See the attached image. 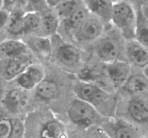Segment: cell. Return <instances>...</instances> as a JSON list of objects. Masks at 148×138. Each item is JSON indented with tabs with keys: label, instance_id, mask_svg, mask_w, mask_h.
<instances>
[{
	"label": "cell",
	"instance_id": "6da1fadb",
	"mask_svg": "<svg viewBox=\"0 0 148 138\" xmlns=\"http://www.w3.org/2000/svg\"><path fill=\"white\" fill-rule=\"evenodd\" d=\"M73 91L77 98L90 104L99 114L109 116L114 112L115 98L96 84L79 80L74 85Z\"/></svg>",
	"mask_w": 148,
	"mask_h": 138
},
{
	"label": "cell",
	"instance_id": "7a4b0ae2",
	"mask_svg": "<svg viewBox=\"0 0 148 138\" xmlns=\"http://www.w3.org/2000/svg\"><path fill=\"white\" fill-rule=\"evenodd\" d=\"M137 13L127 1L114 2L110 22L118 29L125 40L134 39Z\"/></svg>",
	"mask_w": 148,
	"mask_h": 138
},
{
	"label": "cell",
	"instance_id": "3957f363",
	"mask_svg": "<svg viewBox=\"0 0 148 138\" xmlns=\"http://www.w3.org/2000/svg\"><path fill=\"white\" fill-rule=\"evenodd\" d=\"M67 114L72 124L83 128L90 126L99 116L92 106L78 98L71 102Z\"/></svg>",
	"mask_w": 148,
	"mask_h": 138
},
{
	"label": "cell",
	"instance_id": "277c9868",
	"mask_svg": "<svg viewBox=\"0 0 148 138\" xmlns=\"http://www.w3.org/2000/svg\"><path fill=\"white\" fill-rule=\"evenodd\" d=\"M105 29V23L90 13L79 28L74 33L78 41H92L98 40L102 36Z\"/></svg>",
	"mask_w": 148,
	"mask_h": 138
},
{
	"label": "cell",
	"instance_id": "5b68a950",
	"mask_svg": "<svg viewBox=\"0 0 148 138\" xmlns=\"http://www.w3.org/2000/svg\"><path fill=\"white\" fill-rule=\"evenodd\" d=\"M98 40L95 45V53L101 60L108 63L120 59L121 49L116 38L111 36H101Z\"/></svg>",
	"mask_w": 148,
	"mask_h": 138
},
{
	"label": "cell",
	"instance_id": "8992f818",
	"mask_svg": "<svg viewBox=\"0 0 148 138\" xmlns=\"http://www.w3.org/2000/svg\"><path fill=\"white\" fill-rule=\"evenodd\" d=\"M59 41L56 47V59L59 64L66 67L77 66L82 59V52L75 45L65 41L56 36Z\"/></svg>",
	"mask_w": 148,
	"mask_h": 138
},
{
	"label": "cell",
	"instance_id": "52a82bcc",
	"mask_svg": "<svg viewBox=\"0 0 148 138\" xmlns=\"http://www.w3.org/2000/svg\"><path fill=\"white\" fill-rule=\"evenodd\" d=\"M106 64L104 70L112 86L115 88L123 87L129 76L131 75V66L130 64L121 59Z\"/></svg>",
	"mask_w": 148,
	"mask_h": 138
},
{
	"label": "cell",
	"instance_id": "ba28073f",
	"mask_svg": "<svg viewBox=\"0 0 148 138\" xmlns=\"http://www.w3.org/2000/svg\"><path fill=\"white\" fill-rule=\"evenodd\" d=\"M124 52L129 62L134 66L145 69L148 62L147 46H144L136 39L125 40Z\"/></svg>",
	"mask_w": 148,
	"mask_h": 138
},
{
	"label": "cell",
	"instance_id": "9c48e42d",
	"mask_svg": "<svg viewBox=\"0 0 148 138\" xmlns=\"http://www.w3.org/2000/svg\"><path fill=\"white\" fill-rule=\"evenodd\" d=\"M31 64L28 56L0 61V77L7 81L14 80Z\"/></svg>",
	"mask_w": 148,
	"mask_h": 138
},
{
	"label": "cell",
	"instance_id": "30bf717a",
	"mask_svg": "<svg viewBox=\"0 0 148 138\" xmlns=\"http://www.w3.org/2000/svg\"><path fill=\"white\" fill-rule=\"evenodd\" d=\"M28 47L25 43L15 39L0 42V61L27 56Z\"/></svg>",
	"mask_w": 148,
	"mask_h": 138
},
{
	"label": "cell",
	"instance_id": "8fae6325",
	"mask_svg": "<svg viewBox=\"0 0 148 138\" xmlns=\"http://www.w3.org/2000/svg\"><path fill=\"white\" fill-rule=\"evenodd\" d=\"M110 138H140L135 127L122 120H112L106 126Z\"/></svg>",
	"mask_w": 148,
	"mask_h": 138
},
{
	"label": "cell",
	"instance_id": "7c38bea8",
	"mask_svg": "<svg viewBox=\"0 0 148 138\" xmlns=\"http://www.w3.org/2000/svg\"><path fill=\"white\" fill-rule=\"evenodd\" d=\"M90 14L101 19L104 23L110 22L113 2L111 0H81Z\"/></svg>",
	"mask_w": 148,
	"mask_h": 138
},
{
	"label": "cell",
	"instance_id": "4fadbf2b",
	"mask_svg": "<svg viewBox=\"0 0 148 138\" xmlns=\"http://www.w3.org/2000/svg\"><path fill=\"white\" fill-rule=\"evenodd\" d=\"M25 44L38 56L43 59H49L53 55V44L51 37L32 36L27 38Z\"/></svg>",
	"mask_w": 148,
	"mask_h": 138
},
{
	"label": "cell",
	"instance_id": "5bb4252c",
	"mask_svg": "<svg viewBox=\"0 0 148 138\" xmlns=\"http://www.w3.org/2000/svg\"><path fill=\"white\" fill-rule=\"evenodd\" d=\"M127 111L130 117L139 124H146L148 119L147 100L135 95L130 100L127 104Z\"/></svg>",
	"mask_w": 148,
	"mask_h": 138
},
{
	"label": "cell",
	"instance_id": "9a60e30c",
	"mask_svg": "<svg viewBox=\"0 0 148 138\" xmlns=\"http://www.w3.org/2000/svg\"><path fill=\"white\" fill-rule=\"evenodd\" d=\"M38 138H66V130L62 123L56 119H48L40 124Z\"/></svg>",
	"mask_w": 148,
	"mask_h": 138
},
{
	"label": "cell",
	"instance_id": "2e32d148",
	"mask_svg": "<svg viewBox=\"0 0 148 138\" xmlns=\"http://www.w3.org/2000/svg\"><path fill=\"white\" fill-rule=\"evenodd\" d=\"M124 90L128 93L139 95L147 91L148 81L145 72L130 75L123 85Z\"/></svg>",
	"mask_w": 148,
	"mask_h": 138
},
{
	"label": "cell",
	"instance_id": "e0dca14e",
	"mask_svg": "<svg viewBox=\"0 0 148 138\" xmlns=\"http://www.w3.org/2000/svg\"><path fill=\"white\" fill-rule=\"evenodd\" d=\"M27 98L20 89L14 88L4 94L2 104L4 108L11 112H16L25 105Z\"/></svg>",
	"mask_w": 148,
	"mask_h": 138
},
{
	"label": "cell",
	"instance_id": "ac0fdd59",
	"mask_svg": "<svg viewBox=\"0 0 148 138\" xmlns=\"http://www.w3.org/2000/svg\"><path fill=\"white\" fill-rule=\"evenodd\" d=\"M60 19L55 12L46 10L40 14V31L43 36L50 37L56 34Z\"/></svg>",
	"mask_w": 148,
	"mask_h": 138
},
{
	"label": "cell",
	"instance_id": "d6986e66",
	"mask_svg": "<svg viewBox=\"0 0 148 138\" xmlns=\"http://www.w3.org/2000/svg\"><path fill=\"white\" fill-rule=\"evenodd\" d=\"M35 88L36 96L43 101L54 99L59 93V85L51 80L43 79Z\"/></svg>",
	"mask_w": 148,
	"mask_h": 138
},
{
	"label": "cell",
	"instance_id": "ffe728a7",
	"mask_svg": "<svg viewBox=\"0 0 148 138\" xmlns=\"http://www.w3.org/2000/svg\"><path fill=\"white\" fill-rule=\"evenodd\" d=\"M134 39L144 46L148 45V21L146 12L140 9L137 12Z\"/></svg>",
	"mask_w": 148,
	"mask_h": 138
},
{
	"label": "cell",
	"instance_id": "44dd1931",
	"mask_svg": "<svg viewBox=\"0 0 148 138\" xmlns=\"http://www.w3.org/2000/svg\"><path fill=\"white\" fill-rule=\"evenodd\" d=\"M23 34H31L40 31V14L27 11L23 15Z\"/></svg>",
	"mask_w": 148,
	"mask_h": 138
},
{
	"label": "cell",
	"instance_id": "7402d4cb",
	"mask_svg": "<svg viewBox=\"0 0 148 138\" xmlns=\"http://www.w3.org/2000/svg\"><path fill=\"white\" fill-rule=\"evenodd\" d=\"M23 13L20 11H11L5 30L12 36H19L23 34Z\"/></svg>",
	"mask_w": 148,
	"mask_h": 138
},
{
	"label": "cell",
	"instance_id": "603a6c76",
	"mask_svg": "<svg viewBox=\"0 0 148 138\" xmlns=\"http://www.w3.org/2000/svg\"><path fill=\"white\" fill-rule=\"evenodd\" d=\"M89 14L90 12L84 6L82 7L79 5V7L72 13V15L65 20L66 26L69 30L75 33L82 25Z\"/></svg>",
	"mask_w": 148,
	"mask_h": 138
},
{
	"label": "cell",
	"instance_id": "cb8c5ba5",
	"mask_svg": "<svg viewBox=\"0 0 148 138\" xmlns=\"http://www.w3.org/2000/svg\"><path fill=\"white\" fill-rule=\"evenodd\" d=\"M77 0H62L55 7V12L59 19L66 20L79 7Z\"/></svg>",
	"mask_w": 148,
	"mask_h": 138
},
{
	"label": "cell",
	"instance_id": "d4e9b609",
	"mask_svg": "<svg viewBox=\"0 0 148 138\" xmlns=\"http://www.w3.org/2000/svg\"><path fill=\"white\" fill-rule=\"evenodd\" d=\"M25 72L30 76L36 86L45 79V71L40 65L37 64H30L25 69Z\"/></svg>",
	"mask_w": 148,
	"mask_h": 138
},
{
	"label": "cell",
	"instance_id": "484cf974",
	"mask_svg": "<svg viewBox=\"0 0 148 138\" xmlns=\"http://www.w3.org/2000/svg\"><path fill=\"white\" fill-rule=\"evenodd\" d=\"M11 129L10 134L8 138H23L25 135V124L20 119H10Z\"/></svg>",
	"mask_w": 148,
	"mask_h": 138
},
{
	"label": "cell",
	"instance_id": "4316f807",
	"mask_svg": "<svg viewBox=\"0 0 148 138\" xmlns=\"http://www.w3.org/2000/svg\"><path fill=\"white\" fill-rule=\"evenodd\" d=\"M17 85L21 89L25 91H30L36 88V85L28 75L25 72H23L15 78Z\"/></svg>",
	"mask_w": 148,
	"mask_h": 138
},
{
	"label": "cell",
	"instance_id": "83f0119b",
	"mask_svg": "<svg viewBox=\"0 0 148 138\" xmlns=\"http://www.w3.org/2000/svg\"><path fill=\"white\" fill-rule=\"evenodd\" d=\"M27 8L29 11L41 14L49 10V7L45 0H27Z\"/></svg>",
	"mask_w": 148,
	"mask_h": 138
},
{
	"label": "cell",
	"instance_id": "f1b7e54d",
	"mask_svg": "<svg viewBox=\"0 0 148 138\" xmlns=\"http://www.w3.org/2000/svg\"><path fill=\"white\" fill-rule=\"evenodd\" d=\"M10 119H3L0 120V138H8L10 134Z\"/></svg>",
	"mask_w": 148,
	"mask_h": 138
},
{
	"label": "cell",
	"instance_id": "f546056e",
	"mask_svg": "<svg viewBox=\"0 0 148 138\" xmlns=\"http://www.w3.org/2000/svg\"><path fill=\"white\" fill-rule=\"evenodd\" d=\"M10 12H11L5 8L0 10V33L5 30L9 18H10Z\"/></svg>",
	"mask_w": 148,
	"mask_h": 138
},
{
	"label": "cell",
	"instance_id": "4dcf8cb0",
	"mask_svg": "<svg viewBox=\"0 0 148 138\" xmlns=\"http://www.w3.org/2000/svg\"><path fill=\"white\" fill-rule=\"evenodd\" d=\"M17 7V0H4V7L11 12L12 9Z\"/></svg>",
	"mask_w": 148,
	"mask_h": 138
},
{
	"label": "cell",
	"instance_id": "1f68e13d",
	"mask_svg": "<svg viewBox=\"0 0 148 138\" xmlns=\"http://www.w3.org/2000/svg\"><path fill=\"white\" fill-rule=\"evenodd\" d=\"M49 8H55L62 0H45Z\"/></svg>",
	"mask_w": 148,
	"mask_h": 138
},
{
	"label": "cell",
	"instance_id": "d6a6232c",
	"mask_svg": "<svg viewBox=\"0 0 148 138\" xmlns=\"http://www.w3.org/2000/svg\"><path fill=\"white\" fill-rule=\"evenodd\" d=\"M27 0H17V7L20 8H27Z\"/></svg>",
	"mask_w": 148,
	"mask_h": 138
},
{
	"label": "cell",
	"instance_id": "836d02e7",
	"mask_svg": "<svg viewBox=\"0 0 148 138\" xmlns=\"http://www.w3.org/2000/svg\"><path fill=\"white\" fill-rule=\"evenodd\" d=\"M4 92H3L2 88L0 87V106L2 104V101H3V98H4Z\"/></svg>",
	"mask_w": 148,
	"mask_h": 138
},
{
	"label": "cell",
	"instance_id": "e575fe53",
	"mask_svg": "<svg viewBox=\"0 0 148 138\" xmlns=\"http://www.w3.org/2000/svg\"><path fill=\"white\" fill-rule=\"evenodd\" d=\"M4 116H5V113L1 108H0V120L4 119Z\"/></svg>",
	"mask_w": 148,
	"mask_h": 138
},
{
	"label": "cell",
	"instance_id": "d590c367",
	"mask_svg": "<svg viewBox=\"0 0 148 138\" xmlns=\"http://www.w3.org/2000/svg\"><path fill=\"white\" fill-rule=\"evenodd\" d=\"M4 7V0H0V10Z\"/></svg>",
	"mask_w": 148,
	"mask_h": 138
},
{
	"label": "cell",
	"instance_id": "8d00e7d4",
	"mask_svg": "<svg viewBox=\"0 0 148 138\" xmlns=\"http://www.w3.org/2000/svg\"><path fill=\"white\" fill-rule=\"evenodd\" d=\"M113 2H116V1H125V0H111Z\"/></svg>",
	"mask_w": 148,
	"mask_h": 138
},
{
	"label": "cell",
	"instance_id": "74e56055",
	"mask_svg": "<svg viewBox=\"0 0 148 138\" xmlns=\"http://www.w3.org/2000/svg\"><path fill=\"white\" fill-rule=\"evenodd\" d=\"M140 138H147V137H140Z\"/></svg>",
	"mask_w": 148,
	"mask_h": 138
},
{
	"label": "cell",
	"instance_id": "f35d334b",
	"mask_svg": "<svg viewBox=\"0 0 148 138\" xmlns=\"http://www.w3.org/2000/svg\"><path fill=\"white\" fill-rule=\"evenodd\" d=\"M138 1H141V0H138Z\"/></svg>",
	"mask_w": 148,
	"mask_h": 138
},
{
	"label": "cell",
	"instance_id": "ab89813d",
	"mask_svg": "<svg viewBox=\"0 0 148 138\" xmlns=\"http://www.w3.org/2000/svg\"><path fill=\"white\" fill-rule=\"evenodd\" d=\"M109 138H110V137H109Z\"/></svg>",
	"mask_w": 148,
	"mask_h": 138
}]
</instances>
